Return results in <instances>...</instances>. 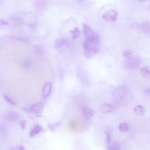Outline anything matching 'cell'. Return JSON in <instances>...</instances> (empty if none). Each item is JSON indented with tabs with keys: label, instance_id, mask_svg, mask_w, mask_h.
Masks as SVG:
<instances>
[{
	"label": "cell",
	"instance_id": "obj_7",
	"mask_svg": "<svg viewBox=\"0 0 150 150\" xmlns=\"http://www.w3.org/2000/svg\"><path fill=\"white\" fill-rule=\"evenodd\" d=\"M44 104L42 102H39L35 104L32 105L30 107H25L23 110L27 112L33 114H39L43 111Z\"/></svg>",
	"mask_w": 150,
	"mask_h": 150
},
{
	"label": "cell",
	"instance_id": "obj_24",
	"mask_svg": "<svg viewBox=\"0 0 150 150\" xmlns=\"http://www.w3.org/2000/svg\"><path fill=\"white\" fill-rule=\"evenodd\" d=\"M60 125V123H57V124H48V128L49 129L52 131H54L55 129Z\"/></svg>",
	"mask_w": 150,
	"mask_h": 150
},
{
	"label": "cell",
	"instance_id": "obj_25",
	"mask_svg": "<svg viewBox=\"0 0 150 150\" xmlns=\"http://www.w3.org/2000/svg\"><path fill=\"white\" fill-rule=\"evenodd\" d=\"M19 124L21 127V128L23 129H24L25 128V126H26V121L25 120H21L19 122Z\"/></svg>",
	"mask_w": 150,
	"mask_h": 150
},
{
	"label": "cell",
	"instance_id": "obj_9",
	"mask_svg": "<svg viewBox=\"0 0 150 150\" xmlns=\"http://www.w3.org/2000/svg\"><path fill=\"white\" fill-rule=\"evenodd\" d=\"M83 116L86 118H90L94 114V111L88 107H84L81 110Z\"/></svg>",
	"mask_w": 150,
	"mask_h": 150
},
{
	"label": "cell",
	"instance_id": "obj_20",
	"mask_svg": "<svg viewBox=\"0 0 150 150\" xmlns=\"http://www.w3.org/2000/svg\"><path fill=\"white\" fill-rule=\"evenodd\" d=\"M105 134L106 135L107 144L109 145L110 144H111V130L109 128H107L105 130Z\"/></svg>",
	"mask_w": 150,
	"mask_h": 150
},
{
	"label": "cell",
	"instance_id": "obj_18",
	"mask_svg": "<svg viewBox=\"0 0 150 150\" xmlns=\"http://www.w3.org/2000/svg\"><path fill=\"white\" fill-rule=\"evenodd\" d=\"M121 146L118 143L114 142L112 144H110L108 145L107 150H120Z\"/></svg>",
	"mask_w": 150,
	"mask_h": 150
},
{
	"label": "cell",
	"instance_id": "obj_15",
	"mask_svg": "<svg viewBox=\"0 0 150 150\" xmlns=\"http://www.w3.org/2000/svg\"><path fill=\"white\" fill-rule=\"evenodd\" d=\"M122 56L124 58V60H127L134 57V54L132 50L129 49H125L122 52Z\"/></svg>",
	"mask_w": 150,
	"mask_h": 150
},
{
	"label": "cell",
	"instance_id": "obj_17",
	"mask_svg": "<svg viewBox=\"0 0 150 150\" xmlns=\"http://www.w3.org/2000/svg\"><path fill=\"white\" fill-rule=\"evenodd\" d=\"M66 42L67 39H66L65 38H59L55 42V47L56 48H60V47L63 46L64 44H66Z\"/></svg>",
	"mask_w": 150,
	"mask_h": 150
},
{
	"label": "cell",
	"instance_id": "obj_3",
	"mask_svg": "<svg viewBox=\"0 0 150 150\" xmlns=\"http://www.w3.org/2000/svg\"><path fill=\"white\" fill-rule=\"evenodd\" d=\"M82 30L87 39L93 41L97 43H100L99 36L86 23H82Z\"/></svg>",
	"mask_w": 150,
	"mask_h": 150
},
{
	"label": "cell",
	"instance_id": "obj_10",
	"mask_svg": "<svg viewBox=\"0 0 150 150\" xmlns=\"http://www.w3.org/2000/svg\"><path fill=\"white\" fill-rule=\"evenodd\" d=\"M52 91V84L50 82L46 83L42 89V94L44 97H47Z\"/></svg>",
	"mask_w": 150,
	"mask_h": 150
},
{
	"label": "cell",
	"instance_id": "obj_8",
	"mask_svg": "<svg viewBox=\"0 0 150 150\" xmlns=\"http://www.w3.org/2000/svg\"><path fill=\"white\" fill-rule=\"evenodd\" d=\"M4 117L6 120L10 121H13V122L17 121L21 118V115L18 113L14 111H9L5 112Z\"/></svg>",
	"mask_w": 150,
	"mask_h": 150
},
{
	"label": "cell",
	"instance_id": "obj_14",
	"mask_svg": "<svg viewBox=\"0 0 150 150\" xmlns=\"http://www.w3.org/2000/svg\"><path fill=\"white\" fill-rule=\"evenodd\" d=\"M134 111L136 115H139V116H141L143 115L144 114L145 112V109L144 108V107L141 105H137L136 106H135V107L134 108Z\"/></svg>",
	"mask_w": 150,
	"mask_h": 150
},
{
	"label": "cell",
	"instance_id": "obj_22",
	"mask_svg": "<svg viewBox=\"0 0 150 150\" xmlns=\"http://www.w3.org/2000/svg\"><path fill=\"white\" fill-rule=\"evenodd\" d=\"M141 74L142 76L145 78V79H149V70L148 69H146V68H142L141 69Z\"/></svg>",
	"mask_w": 150,
	"mask_h": 150
},
{
	"label": "cell",
	"instance_id": "obj_19",
	"mask_svg": "<svg viewBox=\"0 0 150 150\" xmlns=\"http://www.w3.org/2000/svg\"><path fill=\"white\" fill-rule=\"evenodd\" d=\"M118 128L120 131L122 132H127L129 130V126L128 124L125 122H122L119 125Z\"/></svg>",
	"mask_w": 150,
	"mask_h": 150
},
{
	"label": "cell",
	"instance_id": "obj_21",
	"mask_svg": "<svg viewBox=\"0 0 150 150\" xmlns=\"http://www.w3.org/2000/svg\"><path fill=\"white\" fill-rule=\"evenodd\" d=\"M71 33H72V38L73 39H76L78 38L79 37V36L80 35V32L79 29H78V28H77V27H76L74 30H71Z\"/></svg>",
	"mask_w": 150,
	"mask_h": 150
},
{
	"label": "cell",
	"instance_id": "obj_6",
	"mask_svg": "<svg viewBox=\"0 0 150 150\" xmlns=\"http://www.w3.org/2000/svg\"><path fill=\"white\" fill-rule=\"evenodd\" d=\"M118 16V13L117 11L112 9H110L104 12L102 17L105 21L112 23L115 22L117 19Z\"/></svg>",
	"mask_w": 150,
	"mask_h": 150
},
{
	"label": "cell",
	"instance_id": "obj_12",
	"mask_svg": "<svg viewBox=\"0 0 150 150\" xmlns=\"http://www.w3.org/2000/svg\"><path fill=\"white\" fill-rule=\"evenodd\" d=\"M112 110H113L112 106L111 105H110L109 104H107V103L103 104L100 108L101 111L104 114L110 113L112 111Z\"/></svg>",
	"mask_w": 150,
	"mask_h": 150
},
{
	"label": "cell",
	"instance_id": "obj_1",
	"mask_svg": "<svg viewBox=\"0 0 150 150\" xmlns=\"http://www.w3.org/2000/svg\"><path fill=\"white\" fill-rule=\"evenodd\" d=\"M12 21L15 25H25L34 28L37 23V18L32 12H18L12 16Z\"/></svg>",
	"mask_w": 150,
	"mask_h": 150
},
{
	"label": "cell",
	"instance_id": "obj_5",
	"mask_svg": "<svg viewBox=\"0 0 150 150\" xmlns=\"http://www.w3.org/2000/svg\"><path fill=\"white\" fill-rule=\"evenodd\" d=\"M112 94L116 102H121L127 96V90L124 86H120L114 90Z\"/></svg>",
	"mask_w": 150,
	"mask_h": 150
},
{
	"label": "cell",
	"instance_id": "obj_11",
	"mask_svg": "<svg viewBox=\"0 0 150 150\" xmlns=\"http://www.w3.org/2000/svg\"><path fill=\"white\" fill-rule=\"evenodd\" d=\"M42 127L39 125V124H36V125L34 126V127L31 129V131H30L29 133V136L30 137H33L35 135L39 134L42 131Z\"/></svg>",
	"mask_w": 150,
	"mask_h": 150
},
{
	"label": "cell",
	"instance_id": "obj_16",
	"mask_svg": "<svg viewBox=\"0 0 150 150\" xmlns=\"http://www.w3.org/2000/svg\"><path fill=\"white\" fill-rule=\"evenodd\" d=\"M149 23L148 22H144L141 25V29L143 32L148 34L149 33Z\"/></svg>",
	"mask_w": 150,
	"mask_h": 150
},
{
	"label": "cell",
	"instance_id": "obj_13",
	"mask_svg": "<svg viewBox=\"0 0 150 150\" xmlns=\"http://www.w3.org/2000/svg\"><path fill=\"white\" fill-rule=\"evenodd\" d=\"M33 65V62L31 59L27 58L25 59L22 62L23 67L26 70H30L32 68Z\"/></svg>",
	"mask_w": 150,
	"mask_h": 150
},
{
	"label": "cell",
	"instance_id": "obj_4",
	"mask_svg": "<svg viewBox=\"0 0 150 150\" xmlns=\"http://www.w3.org/2000/svg\"><path fill=\"white\" fill-rule=\"evenodd\" d=\"M141 59L136 56H134L129 59L125 60L124 66L127 70H132L138 68L141 63Z\"/></svg>",
	"mask_w": 150,
	"mask_h": 150
},
{
	"label": "cell",
	"instance_id": "obj_23",
	"mask_svg": "<svg viewBox=\"0 0 150 150\" xmlns=\"http://www.w3.org/2000/svg\"><path fill=\"white\" fill-rule=\"evenodd\" d=\"M4 97L5 100L9 104H11V105H16L15 102L11 98H10L8 96L5 94V95H4Z\"/></svg>",
	"mask_w": 150,
	"mask_h": 150
},
{
	"label": "cell",
	"instance_id": "obj_2",
	"mask_svg": "<svg viewBox=\"0 0 150 150\" xmlns=\"http://www.w3.org/2000/svg\"><path fill=\"white\" fill-rule=\"evenodd\" d=\"M83 47L85 56L90 58L99 52L100 50V43H97L86 39L83 42Z\"/></svg>",
	"mask_w": 150,
	"mask_h": 150
},
{
	"label": "cell",
	"instance_id": "obj_26",
	"mask_svg": "<svg viewBox=\"0 0 150 150\" xmlns=\"http://www.w3.org/2000/svg\"><path fill=\"white\" fill-rule=\"evenodd\" d=\"M5 25H9L8 22H7L6 21L3 20V19H0V26H5Z\"/></svg>",
	"mask_w": 150,
	"mask_h": 150
}]
</instances>
